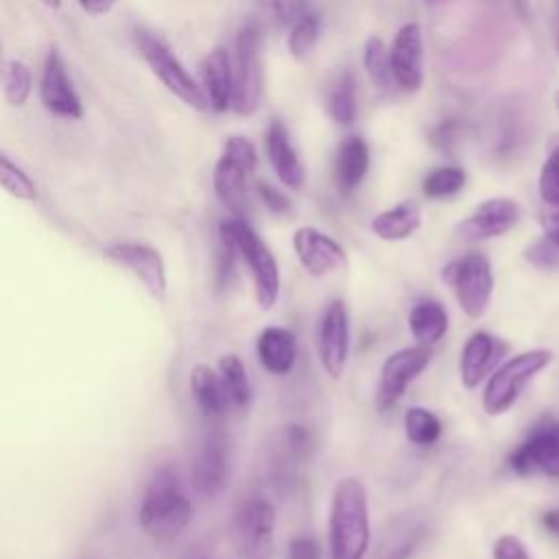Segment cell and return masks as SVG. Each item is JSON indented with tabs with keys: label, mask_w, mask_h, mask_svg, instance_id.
Wrapping results in <instances>:
<instances>
[{
	"label": "cell",
	"mask_w": 559,
	"mask_h": 559,
	"mask_svg": "<svg viewBox=\"0 0 559 559\" xmlns=\"http://www.w3.org/2000/svg\"><path fill=\"white\" fill-rule=\"evenodd\" d=\"M467 181V175L459 166H439L430 170L424 181L421 190L428 199H448L454 197Z\"/></svg>",
	"instance_id": "cell-32"
},
{
	"label": "cell",
	"mask_w": 559,
	"mask_h": 559,
	"mask_svg": "<svg viewBox=\"0 0 559 559\" xmlns=\"http://www.w3.org/2000/svg\"><path fill=\"white\" fill-rule=\"evenodd\" d=\"M258 194H260L262 203H264L271 212H275V214H286V212L290 210L288 197H286L284 192H280L277 188L269 186L266 181H258Z\"/></svg>",
	"instance_id": "cell-40"
},
{
	"label": "cell",
	"mask_w": 559,
	"mask_h": 559,
	"mask_svg": "<svg viewBox=\"0 0 559 559\" xmlns=\"http://www.w3.org/2000/svg\"><path fill=\"white\" fill-rule=\"evenodd\" d=\"M539 197L546 205H559V144L550 151L539 170Z\"/></svg>",
	"instance_id": "cell-36"
},
{
	"label": "cell",
	"mask_w": 559,
	"mask_h": 559,
	"mask_svg": "<svg viewBox=\"0 0 559 559\" xmlns=\"http://www.w3.org/2000/svg\"><path fill=\"white\" fill-rule=\"evenodd\" d=\"M221 231L234 242L236 253L245 260L255 288V299L260 308L269 310L280 297V269L277 260L266 247V242L242 221L234 218L221 225Z\"/></svg>",
	"instance_id": "cell-4"
},
{
	"label": "cell",
	"mask_w": 559,
	"mask_h": 559,
	"mask_svg": "<svg viewBox=\"0 0 559 559\" xmlns=\"http://www.w3.org/2000/svg\"><path fill=\"white\" fill-rule=\"evenodd\" d=\"M555 210L546 218V236L559 247V205H552Z\"/></svg>",
	"instance_id": "cell-44"
},
{
	"label": "cell",
	"mask_w": 559,
	"mask_h": 559,
	"mask_svg": "<svg viewBox=\"0 0 559 559\" xmlns=\"http://www.w3.org/2000/svg\"><path fill=\"white\" fill-rule=\"evenodd\" d=\"M192 518V504L179 483V476L164 467L159 469L142 498L140 524L146 535L157 542H173L181 535Z\"/></svg>",
	"instance_id": "cell-2"
},
{
	"label": "cell",
	"mask_w": 559,
	"mask_h": 559,
	"mask_svg": "<svg viewBox=\"0 0 559 559\" xmlns=\"http://www.w3.org/2000/svg\"><path fill=\"white\" fill-rule=\"evenodd\" d=\"M234 531H236V542L242 559H271L275 511L269 500L264 498L247 500L236 513Z\"/></svg>",
	"instance_id": "cell-9"
},
{
	"label": "cell",
	"mask_w": 559,
	"mask_h": 559,
	"mask_svg": "<svg viewBox=\"0 0 559 559\" xmlns=\"http://www.w3.org/2000/svg\"><path fill=\"white\" fill-rule=\"evenodd\" d=\"M218 376L227 391L229 404L236 408H245L251 402V384L247 378V369L242 360L234 354H225L218 358Z\"/></svg>",
	"instance_id": "cell-27"
},
{
	"label": "cell",
	"mask_w": 559,
	"mask_h": 559,
	"mask_svg": "<svg viewBox=\"0 0 559 559\" xmlns=\"http://www.w3.org/2000/svg\"><path fill=\"white\" fill-rule=\"evenodd\" d=\"M234 94L231 107L240 116H249L258 109L262 98V37L255 24L240 28L236 37V57L231 63Z\"/></svg>",
	"instance_id": "cell-5"
},
{
	"label": "cell",
	"mask_w": 559,
	"mask_h": 559,
	"mask_svg": "<svg viewBox=\"0 0 559 559\" xmlns=\"http://www.w3.org/2000/svg\"><path fill=\"white\" fill-rule=\"evenodd\" d=\"M555 107H557V114H559V90L555 92Z\"/></svg>",
	"instance_id": "cell-48"
},
{
	"label": "cell",
	"mask_w": 559,
	"mask_h": 559,
	"mask_svg": "<svg viewBox=\"0 0 559 559\" xmlns=\"http://www.w3.org/2000/svg\"><path fill=\"white\" fill-rule=\"evenodd\" d=\"M550 362H552V352L546 347L528 349L504 360L496 371L489 373L487 384L483 389L485 413L491 417L507 413L518 402L524 386Z\"/></svg>",
	"instance_id": "cell-3"
},
{
	"label": "cell",
	"mask_w": 559,
	"mask_h": 559,
	"mask_svg": "<svg viewBox=\"0 0 559 559\" xmlns=\"http://www.w3.org/2000/svg\"><path fill=\"white\" fill-rule=\"evenodd\" d=\"M39 96H41L44 107L55 116H61V118H81L83 116V107H81V100L68 79L66 63L55 48L48 52L46 63H44Z\"/></svg>",
	"instance_id": "cell-15"
},
{
	"label": "cell",
	"mask_w": 559,
	"mask_h": 559,
	"mask_svg": "<svg viewBox=\"0 0 559 559\" xmlns=\"http://www.w3.org/2000/svg\"><path fill=\"white\" fill-rule=\"evenodd\" d=\"M408 328L415 341L419 345H435L439 343L448 332V312L445 308L435 299H424L413 306L408 312Z\"/></svg>",
	"instance_id": "cell-26"
},
{
	"label": "cell",
	"mask_w": 559,
	"mask_h": 559,
	"mask_svg": "<svg viewBox=\"0 0 559 559\" xmlns=\"http://www.w3.org/2000/svg\"><path fill=\"white\" fill-rule=\"evenodd\" d=\"M426 2H430V4H435V2H443V0H426Z\"/></svg>",
	"instance_id": "cell-49"
},
{
	"label": "cell",
	"mask_w": 559,
	"mask_h": 559,
	"mask_svg": "<svg viewBox=\"0 0 559 559\" xmlns=\"http://www.w3.org/2000/svg\"><path fill=\"white\" fill-rule=\"evenodd\" d=\"M249 168L242 166L240 162H236L229 155H221L216 166H214V175H212V186L214 192L218 197V201L231 210L234 214H242L245 205H247V177H249Z\"/></svg>",
	"instance_id": "cell-22"
},
{
	"label": "cell",
	"mask_w": 559,
	"mask_h": 559,
	"mask_svg": "<svg viewBox=\"0 0 559 559\" xmlns=\"http://www.w3.org/2000/svg\"><path fill=\"white\" fill-rule=\"evenodd\" d=\"M264 151H266V157H269L277 179L290 190H301L306 170H304V164H301L293 142H290L286 127L277 118H273L266 127Z\"/></svg>",
	"instance_id": "cell-17"
},
{
	"label": "cell",
	"mask_w": 559,
	"mask_h": 559,
	"mask_svg": "<svg viewBox=\"0 0 559 559\" xmlns=\"http://www.w3.org/2000/svg\"><path fill=\"white\" fill-rule=\"evenodd\" d=\"M138 48L148 63V68L155 72V76L188 107L192 109H207L205 92L199 87V83L190 76V72L181 66V61L153 35L138 31L135 35Z\"/></svg>",
	"instance_id": "cell-7"
},
{
	"label": "cell",
	"mask_w": 559,
	"mask_h": 559,
	"mask_svg": "<svg viewBox=\"0 0 559 559\" xmlns=\"http://www.w3.org/2000/svg\"><path fill=\"white\" fill-rule=\"evenodd\" d=\"M557 50H559V2H557Z\"/></svg>",
	"instance_id": "cell-47"
},
{
	"label": "cell",
	"mask_w": 559,
	"mask_h": 559,
	"mask_svg": "<svg viewBox=\"0 0 559 559\" xmlns=\"http://www.w3.org/2000/svg\"><path fill=\"white\" fill-rule=\"evenodd\" d=\"M0 87L9 105L22 107L31 96V72L22 61L9 59L0 63Z\"/></svg>",
	"instance_id": "cell-31"
},
{
	"label": "cell",
	"mask_w": 559,
	"mask_h": 559,
	"mask_svg": "<svg viewBox=\"0 0 559 559\" xmlns=\"http://www.w3.org/2000/svg\"><path fill=\"white\" fill-rule=\"evenodd\" d=\"M293 249H295L301 266L314 277L328 275L330 271L341 266L345 260L343 247L332 236L323 234L321 229H317L312 225L299 227L293 234Z\"/></svg>",
	"instance_id": "cell-16"
},
{
	"label": "cell",
	"mask_w": 559,
	"mask_h": 559,
	"mask_svg": "<svg viewBox=\"0 0 559 559\" xmlns=\"http://www.w3.org/2000/svg\"><path fill=\"white\" fill-rule=\"evenodd\" d=\"M190 389H192V397H194L199 411L210 419L223 417L227 413V408L231 406L218 371H214L207 365L192 367Z\"/></svg>",
	"instance_id": "cell-24"
},
{
	"label": "cell",
	"mask_w": 559,
	"mask_h": 559,
	"mask_svg": "<svg viewBox=\"0 0 559 559\" xmlns=\"http://www.w3.org/2000/svg\"><path fill=\"white\" fill-rule=\"evenodd\" d=\"M203 74V87L207 105L214 111H225L231 107V94H234V72H231V57L223 46H216L201 66Z\"/></svg>",
	"instance_id": "cell-21"
},
{
	"label": "cell",
	"mask_w": 559,
	"mask_h": 559,
	"mask_svg": "<svg viewBox=\"0 0 559 559\" xmlns=\"http://www.w3.org/2000/svg\"><path fill=\"white\" fill-rule=\"evenodd\" d=\"M262 367L273 376H286L297 360V338L288 328L269 325L260 332L255 343Z\"/></svg>",
	"instance_id": "cell-20"
},
{
	"label": "cell",
	"mask_w": 559,
	"mask_h": 559,
	"mask_svg": "<svg viewBox=\"0 0 559 559\" xmlns=\"http://www.w3.org/2000/svg\"><path fill=\"white\" fill-rule=\"evenodd\" d=\"M441 277L452 286L461 310L469 319H480L487 312L493 295V273L485 255H463L443 266Z\"/></svg>",
	"instance_id": "cell-6"
},
{
	"label": "cell",
	"mask_w": 559,
	"mask_h": 559,
	"mask_svg": "<svg viewBox=\"0 0 559 559\" xmlns=\"http://www.w3.org/2000/svg\"><path fill=\"white\" fill-rule=\"evenodd\" d=\"M520 221V205L507 197H493L474 207L469 216H465L456 231L469 240H487L498 238L511 231Z\"/></svg>",
	"instance_id": "cell-14"
},
{
	"label": "cell",
	"mask_w": 559,
	"mask_h": 559,
	"mask_svg": "<svg viewBox=\"0 0 559 559\" xmlns=\"http://www.w3.org/2000/svg\"><path fill=\"white\" fill-rule=\"evenodd\" d=\"M0 188H4L11 197L22 199V201L37 199V188H35L33 179L2 153H0Z\"/></svg>",
	"instance_id": "cell-33"
},
{
	"label": "cell",
	"mask_w": 559,
	"mask_h": 559,
	"mask_svg": "<svg viewBox=\"0 0 559 559\" xmlns=\"http://www.w3.org/2000/svg\"><path fill=\"white\" fill-rule=\"evenodd\" d=\"M419 535H421V528L415 526L413 522L411 524L404 522L397 528H393V533L386 535V542L382 546L384 559H404L417 544Z\"/></svg>",
	"instance_id": "cell-35"
},
{
	"label": "cell",
	"mask_w": 559,
	"mask_h": 559,
	"mask_svg": "<svg viewBox=\"0 0 559 559\" xmlns=\"http://www.w3.org/2000/svg\"><path fill=\"white\" fill-rule=\"evenodd\" d=\"M328 114L338 124H352L358 114L356 81L352 72H343L328 94Z\"/></svg>",
	"instance_id": "cell-28"
},
{
	"label": "cell",
	"mask_w": 559,
	"mask_h": 559,
	"mask_svg": "<svg viewBox=\"0 0 559 559\" xmlns=\"http://www.w3.org/2000/svg\"><path fill=\"white\" fill-rule=\"evenodd\" d=\"M223 153L229 155V157H234L236 162H240V164L247 166L249 170H253L255 164H258V155H255L253 144H251L247 138H242V135H231V138H227V142H225V146H223Z\"/></svg>",
	"instance_id": "cell-38"
},
{
	"label": "cell",
	"mask_w": 559,
	"mask_h": 559,
	"mask_svg": "<svg viewBox=\"0 0 559 559\" xmlns=\"http://www.w3.org/2000/svg\"><path fill=\"white\" fill-rule=\"evenodd\" d=\"M46 7H50V9H57L59 4H61V0H41Z\"/></svg>",
	"instance_id": "cell-46"
},
{
	"label": "cell",
	"mask_w": 559,
	"mask_h": 559,
	"mask_svg": "<svg viewBox=\"0 0 559 559\" xmlns=\"http://www.w3.org/2000/svg\"><path fill=\"white\" fill-rule=\"evenodd\" d=\"M432 352L426 345L404 347L386 356L382 371H380V386H378V406L386 411L393 406L406 391V386L430 365Z\"/></svg>",
	"instance_id": "cell-11"
},
{
	"label": "cell",
	"mask_w": 559,
	"mask_h": 559,
	"mask_svg": "<svg viewBox=\"0 0 559 559\" xmlns=\"http://www.w3.org/2000/svg\"><path fill=\"white\" fill-rule=\"evenodd\" d=\"M103 253L105 258L129 269L144 284L151 297H155L157 301L166 299V266L157 249L138 242H116L105 247Z\"/></svg>",
	"instance_id": "cell-13"
},
{
	"label": "cell",
	"mask_w": 559,
	"mask_h": 559,
	"mask_svg": "<svg viewBox=\"0 0 559 559\" xmlns=\"http://www.w3.org/2000/svg\"><path fill=\"white\" fill-rule=\"evenodd\" d=\"M319 37V17L314 13H306L299 20L293 22V28L288 33V52L295 59H306L310 50L314 48Z\"/></svg>",
	"instance_id": "cell-34"
},
{
	"label": "cell",
	"mask_w": 559,
	"mask_h": 559,
	"mask_svg": "<svg viewBox=\"0 0 559 559\" xmlns=\"http://www.w3.org/2000/svg\"><path fill=\"white\" fill-rule=\"evenodd\" d=\"M542 524L546 526L548 533H552L555 537H559V509H550L542 515Z\"/></svg>",
	"instance_id": "cell-45"
},
{
	"label": "cell",
	"mask_w": 559,
	"mask_h": 559,
	"mask_svg": "<svg viewBox=\"0 0 559 559\" xmlns=\"http://www.w3.org/2000/svg\"><path fill=\"white\" fill-rule=\"evenodd\" d=\"M369 502L362 480L347 476L334 485L330 504L332 559H365L369 548Z\"/></svg>",
	"instance_id": "cell-1"
},
{
	"label": "cell",
	"mask_w": 559,
	"mask_h": 559,
	"mask_svg": "<svg viewBox=\"0 0 559 559\" xmlns=\"http://www.w3.org/2000/svg\"><path fill=\"white\" fill-rule=\"evenodd\" d=\"M502 352H504V345L500 343V338L491 336L485 330L474 332L461 349L459 376H461L463 386L476 389L489 376L491 367L496 365V360L500 358Z\"/></svg>",
	"instance_id": "cell-18"
},
{
	"label": "cell",
	"mask_w": 559,
	"mask_h": 559,
	"mask_svg": "<svg viewBox=\"0 0 559 559\" xmlns=\"http://www.w3.org/2000/svg\"><path fill=\"white\" fill-rule=\"evenodd\" d=\"M319 546L312 537H293L286 550V559H319Z\"/></svg>",
	"instance_id": "cell-41"
},
{
	"label": "cell",
	"mask_w": 559,
	"mask_h": 559,
	"mask_svg": "<svg viewBox=\"0 0 559 559\" xmlns=\"http://www.w3.org/2000/svg\"><path fill=\"white\" fill-rule=\"evenodd\" d=\"M227 480V452L218 437H207L197 448L192 461V483L197 493L214 498L223 491Z\"/></svg>",
	"instance_id": "cell-19"
},
{
	"label": "cell",
	"mask_w": 559,
	"mask_h": 559,
	"mask_svg": "<svg viewBox=\"0 0 559 559\" xmlns=\"http://www.w3.org/2000/svg\"><path fill=\"white\" fill-rule=\"evenodd\" d=\"M275 13L282 22H295L301 15L310 13L308 11V2L306 0H275Z\"/></svg>",
	"instance_id": "cell-42"
},
{
	"label": "cell",
	"mask_w": 559,
	"mask_h": 559,
	"mask_svg": "<svg viewBox=\"0 0 559 559\" xmlns=\"http://www.w3.org/2000/svg\"><path fill=\"white\" fill-rule=\"evenodd\" d=\"M369 170V148L367 142L358 135H349L341 142L336 162H334V179L343 194H352Z\"/></svg>",
	"instance_id": "cell-23"
},
{
	"label": "cell",
	"mask_w": 559,
	"mask_h": 559,
	"mask_svg": "<svg viewBox=\"0 0 559 559\" xmlns=\"http://www.w3.org/2000/svg\"><path fill=\"white\" fill-rule=\"evenodd\" d=\"M362 66H365V72L371 81V85L376 90H389L395 81H393V74H391V63H389V50L384 46V41L376 35L367 37L365 39V46H362Z\"/></svg>",
	"instance_id": "cell-29"
},
{
	"label": "cell",
	"mask_w": 559,
	"mask_h": 559,
	"mask_svg": "<svg viewBox=\"0 0 559 559\" xmlns=\"http://www.w3.org/2000/svg\"><path fill=\"white\" fill-rule=\"evenodd\" d=\"M389 63L393 81L406 90L417 92L424 83V33L417 22H406L393 37L389 48Z\"/></svg>",
	"instance_id": "cell-12"
},
{
	"label": "cell",
	"mask_w": 559,
	"mask_h": 559,
	"mask_svg": "<svg viewBox=\"0 0 559 559\" xmlns=\"http://www.w3.org/2000/svg\"><path fill=\"white\" fill-rule=\"evenodd\" d=\"M441 419L424 406H411L404 415L406 439L415 445H432L441 437Z\"/></svg>",
	"instance_id": "cell-30"
},
{
	"label": "cell",
	"mask_w": 559,
	"mask_h": 559,
	"mask_svg": "<svg viewBox=\"0 0 559 559\" xmlns=\"http://www.w3.org/2000/svg\"><path fill=\"white\" fill-rule=\"evenodd\" d=\"M493 559H531V555L520 537L502 535L493 544Z\"/></svg>",
	"instance_id": "cell-39"
},
{
	"label": "cell",
	"mask_w": 559,
	"mask_h": 559,
	"mask_svg": "<svg viewBox=\"0 0 559 559\" xmlns=\"http://www.w3.org/2000/svg\"><path fill=\"white\" fill-rule=\"evenodd\" d=\"M509 467L518 474L542 469L559 476V419L546 415L531 426L526 439L509 454Z\"/></svg>",
	"instance_id": "cell-8"
},
{
	"label": "cell",
	"mask_w": 559,
	"mask_h": 559,
	"mask_svg": "<svg viewBox=\"0 0 559 559\" xmlns=\"http://www.w3.org/2000/svg\"><path fill=\"white\" fill-rule=\"evenodd\" d=\"M317 352L328 376L338 378L349 354V317L343 299H330L317 325Z\"/></svg>",
	"instance_id": "cell-10"
},
{
	"label": "cell",
	"mask_w": 559,
	"mask_h": 559,
	"mask_svg": "<svg viewBox=\"0 0 559 559\" xmlns=\"http://www.w3.org/2000/svg\"><path fill=\"white\" fill-rule=\"evenodd\" d=\"M421 227V210L415 201H400L397 205L371 218V231L382 240H406Z\"/></svg>",
	"instance_id": "cell-25"
},
{
	"label": "cell",
	"mask_w": 559,
	"mask_h": 559,
	"mask_svg": "<svg viewBox=\"0 0 559 559\" xmlns=\"http://www.w3.org/2000/svg\"><path fill=\"white\" fill-rule=\"evenodd\" d=\"M79 2H81L83 11H87L90 15H105L114 9V4L118 0H79Z\"/></svg>",
	"instance_id": "cell-43"
},
{
	"label": "cell",
	"mask_w": 559,
	"mask_h": 559,
	"mask_svg": "<svg viewBox=\"0 0 559 559\" xmlns=\"http://www.w3.org/2000/svg\"><path fill=\"white\" fill-rule=\"evenodd\" d=\"M524 258H526L533 266L548 271V269L559 266V247L544 234L542 238H537L535 242H531V245L526 247Z\"/></svg>",
	"instance_id": "cell-37"
}]
</instances>
